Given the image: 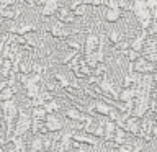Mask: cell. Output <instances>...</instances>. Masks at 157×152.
<instances>
[{
  "label": "cell",
  "mask_w": 157,
  "mask_h": 152,
  "mask_svg": "<svg viewBox=\"0 0 157 152\" xmlns=\"http://www.w3.org/2000/svg\"><path fill=\"white\" fill-rule=\"evenodd\" d=\"M72 10L69 7H59V10L56 12V17H57V21H66V18L69 17V13H71Z\"/></svg>",
  "instance_id": "5b68a950"
},
{
  "label": "cell",
  "mask_w": 157,
  "mask_h": 152,
  "mask_svg": "<svg viewBox=\"0 0 157 152\" xmlns=\"http://www.w3.org/2000/svg\"><path fill=\"white\" fill-rule=\"evenodd\" d=\"M108 39H110L113 44H118L121 41V33L116 31V29H113V31H110V34H108Z\"/></svg>",
  "instance_id": "52a82bcc"
},
{
  "label": "cell",
  "mask_w": 157,
  "mask_h": 152,
  "mask_svg": "<svg viewBox=\"0 0 157 152\" xmlns=\"http://www.w3.org/2000/svg\"><path fill=\"white\" fill-rule=\"evenodd\" d=\"M20 2H21L23 5H26V7H36V0H20Z\"/></svg>",
  "instance_id": "ba28073f"
},
{
  "label": "cell",
  "mask_w": 157,
  "mask_h": 152,
  "mask_svg": "<svg viewBox=\"0 0 157 152\" xmlns=\"http://www.w3.org/2000/svg\"><path fill=\"white\" fill-rule=\"evenodd\" d=\"M98 46H100V39H98V36L97 34H88L87 36V39H85V52L87 54H92V52H95V51H98Z\"/></svg>",
  "instance_id": "3957f363"
},
{
  "label": "cell",
  "mask_w": 157,
  "mask_h": 152,
  "mask_svg": "<svg viewBox=\"0 0 157 152\" xmlns=\"http://www.w3.org/2000/svg\"><path fill=\"white\" fill-rule=\"evenodd\" d=\"M59 7H61V2H59V0H48V2L41 7V10H39V15H41L43 18H49V17H52V15H56Z\"/></svg>",
  "instance_id": "7a4b0ae2"
},
{
  "label": "cell",
  "mask_w": 157,
  "mask_h": 152,
  "mask_svg": "<svg viewBox=\"0 0 157 152\" xmlns=\"http://www.w3.org/2000/svg\"><path fill=\"white\" fill-rule=\"evenodd\" d=\"M72 13L75 15L77 18H82V17H85V15H87V5L80 3V5H78V7H77L75 10H72Z\"/></svg>",
  "instance_id": "8992f818"
},
{
  "label": "cell",
  "mask_w": 157,
  "mask_h": 152,
  "mask_svg": "<svg viewBox=\"0 0 157 152\" xmlns=\"http://www.w3.org/2000/svg\"><path fill=\"white\" fill-rule=\"evenodd\" d=\"M74 33H77V29H71L67 25H64L62 21H56V23H52V26H51L52 38H57V39L69 38V36H72Z\"/></svg>",
  "instance_id": "6da1fadb"
},
{
  "label": "cell",
  "mask_w": 157,
  "mask_h": 152,
  "mask_svg": "<svg viewBox=\"0 0 157 152\" xmlns=\"http://www.w3.org/2000/svg\"><path fill=\"white\" fill-rule=\"evenodd\" d=\"M121 15H123V12L120 8H108L106 7L105 13H103V18H105L106 23H116L121 18Z\"/></svg>",
  "instance_id": "277c9868"
}]
</instances>
